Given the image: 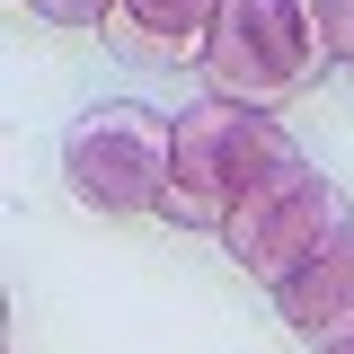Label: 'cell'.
Returning a JSON list of instances; mask_svg holds the SVG:
<instances>
[{"label":"cell","instance_id":"1","mask_svg":"<svg viewBox=\"0 0 354 354\" xmlns=\"http://www.w3.org/2000/svg\"><path fill=\"white\" fill-rule=\"evenodd\" d=\"M274 160H292V133L274 124L266 106H239V97H204L177 115V151H169V195L160 213L177 230H221L239 213V195L257 186Z\"/></svg>","mask_w":354,"mask_h":354},{"label":"cell","instance_id":"2","mask_svg":"<svg viewBox=\"0 0 354 354\" xmlns=\"http://www.w3.org/2000/svg\"><path fill=\"white\" fill-rule=\"evenodd\" d=\"M346 221H354L346 186L319 169L310 151H292V160H274V169H266L257 186L239 195V213L221 221L213 239L230 248V266H239V274H257L266 292H274V283H283L301 257H319V248H328Z\"/></svg>","mask_w":354,"mask_h":354},{"label":"cell","instance_id":"3","mask_svg":"<svg viewBox=\"0 0 354 354\" xmlns=\"http://www.w3.org/2000/svg\"><path fill=\"white\" fill-rule=\"evenodd\" d=\"M169 151H177V115L106 97V106L71 115V133H62V186H71V204H88L106 221L115 213H160Z\"/></svg>","mask_w":354,"mask_h":354},{"label":"cell","instance_id":"4","mask_svg":"<svg viewBox=\"0 0 354 354\" xmlns=\"http://www.w3.org/2000/svg\"><path fill=\"white\" fill-rule=\"evenodd\" d=\"M319 71H337L319 36H310V18L292 0H221L213 18V44H204V88L213 97H239V106H292Z\"/></svg>","mask_w":354,"mask_h":354},{"label":"cell","instance_id":"5","mask_svg":"<svg viewBox=\"0 0 354 354\" xmlns=\"http://www.w3.org/2000/svg\"><path fill=\"white\" fill-rule=\"evenodd\" d=\"M213 18H221V0H115L97 36L133 62H204Z\"/></svg>","mask_w":354,"mask_h":354},{"label":"cell","instance_id":"6","mask_svg":"<svg viewBox=\"0 0 354 354\" xmlns=\"http://www.w3.org/2000/svg\"><path fill=\"white\" fill-rule=\"evenodd\" d=\"M274 310H283V328L310 337V346H319V337H337V328L354 319V221L319 248V257H301L283 283H274Z\"/></svg>","mask_w":354,"mask_h":354},{"label":"cell","instance_id":"7","mask_svg":"<svg viewBox=\"0 0 354 354\" xmlns=\"http://www.w3.org/2000/svg\"><path fill=\"white\" fill-rule=\"evenodd\" d=\"M292 9L310 18V36H319V53H328V62L346 71V62H354V0H292Z\"/></svg>","mask_w":354,"mask_h":354},{"label":"cell","instance_id":"8","mask_svg":"<svg viewBox=\"0 0 354 354\" xmlns=\"http://www.w3.org/2000/svg\"><path fill=\"white\" fill-rule=\"evenodd\" d=\"M27 9H36L44 27H106V9H115V0H27Z\"/></svg>","mask_w":354,"mask_h":354},{"label":"cell","instance_id":"9","mask_svg":"<svg viewBox=\"0 0 354 354\" xmlns=\"http://www.w3.org/2000/svg\"><path fill=\"white\" fill-rule=\"evenodd\" d=\"M319 354H354V319L337 328V337H319Z\"/></svg>","mask_w":354,"mask_h":354},{"label":"cell","instance_id":"10","mask_svg":"<svg viewBox=\"0 0 354 354\" xmlns=\"http://www.w3.org/2000/svg\"><path fill=\"white\" fill-rule=\"evenodd\" d=\"M346 80H354V62H346Z\"/></svg>","mask_w":354,"mask_h":354},{"label":"cell","instance_id":"11","mask_svg":"<svg viewBox=\"0 0 354 354\" xmlns=\"http://www.w3.org/2000/svg\"><path fill=\"white\" fill-rule=\"evenodd\" d=\"M18 9H27V0H18Z\"/></svg>","mask_w":354,"mask_h":354}]
</instances>
